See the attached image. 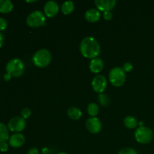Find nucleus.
<instances>
[{
  "label": "nucleus",
  "mask_w": 154,
  "mask_h": 154,
  "mask_svg": "<svg viewBox=\"0 0 154 154\" xmlns=\"http://www.w3.org/2000/svg\"><path fill=\"white\" fill-rule=\"evenodd\" d=\"M80 52L87 59L93 60L97 58L101 53V47L99 42L93 37H85L80 44Z\"/></svg>",
  "instance_id": "1"
},
{
  "label": "nucleus",
  "mask_w": 154,
  "mask_h": 154,
  "mask_svg": "<svg viewBox=\"0 0 154 154\" xmlns=\"http://www.w3.org/2000/svg\"><path fill=\"white\" fill-rule=\"evenodd\" d=\"M52 60V54L48 49H40L36 51L32 57L33 64L38 68H46Z\"/></svg>",
  "instance_id": "2"
},
{
  "label": "nucleus",
  "mask_w": 154,
  "mask_h": 154,
  "mask_svg": "<svg viewBox=\"0 0 154 154\" xmlns=\"http://www.w3.org/2000/svg\"><path fill=\"white\" fill-rule=\"evenodd\" d=\"M6 72L14 78L20 77L24 72V64L18 58L12 59L8 62L5 67Z\"/></svg>",
  "instance_id": "3"
},
{
  "label": "nucleus",
  "mask_w": 154,
  "mask_h": 154,
  "mask_svg": "<svg viewBox=\"0 0 154 154\" xmlns=\"http://www.w3.org/2000/svg\"><path fill=\"white\" fill-rule=\"evenodd\" d=\"M108 79L111 84L116 87H122L126 82V72L120 67H114L110 71Z\"/></svg>",
  "instance_id": "4"
},
{
  "label": "nucleus",
  "mask_w": 154,
  "mask_h": 154,
  "mask_svg": "<svg viewBox=\"0 0 154 154\" xmlns=\"http://www.w3.org/2000/svg\"><path fill=\"white\" fill-rule=\"evenodd\" d=\"M153 132L147 126H139L135 132V138L137 142L141 144H147L153 139Z\"/></svg>",
  "instance_id": "5"
},
{
  "label": "nucleus",
  "mask_w": 154,
  "mask_h": 154,
  "mask_svg": "<svg viewBox=\"0 0 154 154\" xmlns=\"http://www.w3.org/2000/svg\"><path fill=\"white\" fill-rule=\"evenodd\" d=\"M46 16L41 11L31 12L26 17V23L31 28H38L45 24Z\"/></svg>",
  "instance_id": "6"
},
{
  "label": "nucleus",
  "mask_w": 154,
  "mask_h": 154,
  "mask_svg": "<svg viewBox=\"0 0 154 154\" xmlns=\"http://www.w3.org/2000/svg\"><path fill=\"white\" fill-rule=\"evenodd\" d=\"M26 120L21 117H12L8 123V128L9 130L15 133H20L23 131L26 128Z\"/></svg>",
  "instance_id": "7"
},
{
  "label": "nucleus",
  "mask_w": 154,
  "mask_h": 154,
  "mask_svg": "<svg viewBox=\"0 0 154 154\" xmlns=\"http://www.w3.org/2000/svg\"><path fill=\"white\" fill-rule=\"evenodd\" d=\"M108 86V81L104 75H98L93 78L92 81V87L96 93H103Z\"/></svg>",
  "instance_id": "8"
},
{
  "label": "nucleus",
  "mask_w": 154,
  "mask_h": 154,
  "mask_svg": "<svg viewBox=\"0 0 154 154\" xmlns=\"http://www.w3.org/2000/svg\"><path fill=\"white\" fill-rule=\"evenodd\" d=\"M87 129L92 134H98L102 129V125L98 117H90L86 121Z\"/></svg>",
  "instance_id": "9"
},
{
  "label": "nucleus",
  "mask_w": 154,
  "mask_h": 154,
  "mask_svg": "<svg viewBox=\"0 0 154 154\" xmlns=\"http://www.w3.org/2000/svg\"><path fill=\"white\" fill-rule=\"evenodd\" d=\"M60 11V6L55 1H48L44 6V14L49 18L54 17Z\"/></svg>",
  "instance_id": "10"
},
{
  "label": "nucleus",
  "mask_w": 154,
  "mask_h": 154,
  "mask_svg": "<svg viewBox=\"0 0 154 154\" xmlns=\"http://www.w3.org/2000/svg\"><path fill=\"white\" fill-rule=\"evenodd\" d=\"M95 5L99 11H111L117 5L116 0H96Z\"/></svg>",
  "instance_id": "11"
},
{
  "label": "nucleus",
  "mask_w": 154,
  "mask_h": 154,
  "mask_svg": "<svg viewBox=\"0 0 154 154\" xmlns=\"http://www.w3.org/2000/svg\"><path fill=\"white\" fill-rule=\"evenodd\" d=\"M9 145L14 148H19L25 143V136L21 133H14L8 140Z\"/></svg>",
  "instance_id": "12"
},
{
  "label": "nucleus",
  "mask_w": 154,
  "mask_h": 154,
  "mask_svg": "<svg viewBox=\"0 0 154 154\" xmlns=\"http://www.w3.org/2000/svg\"><path fill=\"white\" fill-rule=\"evenodd\" d=\"M104 68V62L100 58H95L91 60L90 65H89V69L90 72L94 74H99L102 71Z\"/></svg>",
  "instance_id": "13"
},
{
  "label": "nucleus",
  "mask_w": 154,
  "mask_h": 154,
  "mask_svg": "<svg viewBox=\"0 0 154 154\" xmlns=\"http://www.w3.org/2000/svg\"><path fill=\"white\" fill-rule=\"evenodd\" d=\"M84 17L88 22L96 23L99 21L101 18V11L97 8H91L85 12Z\"/></svg>",
  "instance_id": "14"
},
{
  "label": "nucleus",
  "mask_w": 154,
  "mask_h": 154,
  "mask_svg": "<svg viewBox=\"0 0 154 154\" xmlns=\"http://www.w3.org/2000/svg\"><path fill=\"white\" fill-rule=\"evenodd\" d=\"M67 115L71 120H78L82 117V111L77 107H71L68 109Z\"/></svg>",
  "instance_id": "15"
},
{
  "label": "nucleus",
  "mask_w": 154,
  "mask_h": 154,
  "mask_svg": "<svg viewBox=\"0 0 154 154\" xmlns=\"http://www.w3.org/2000/svg\"><path fill=\"white\" fill-rule=\"evenodd\" d=\"M14 5L10 0H0V13L8 14L13 10Z\"/></svg>",
  "instance_id": "16"
},
{
  "label": "nucleus",
  "mask_w": 154,
  "mask_h": 154,
  "mask_svg": "<svg viewBox=\"0 0 154 154\" xmlns=\"http://www.w3.org/2000/svg\"><path fill=\"white\" fill-rule=\"evenodd\" d=\"M123 124L125 127L129 129H133L138 126V123L137 119L133 116H127L123 120Z\"/></svg>",
  "instance_id": "17"
},
{
  "label": "nucleus",
  "mask_w": 154,
  "mask_h": 154,
  "mask_svg": "<svg viewBox=\"0 0 154 154\" xmlns=\"http://www.w3.org/2000/svg\"><path fill=\"white\" fill-rule=\"evenodd\" d=\"M60 9L63 14L69 15L75 10V4L72 1H66L62 4Z\"/></svg>",
  "instance_id": "18"
},
{
  "label": "nucleus",
  "mask_w": 154,
  "mask_h": 154,
  "mask_svg": "<svg viewBox=\"0 0 154 154\" xmlns=\"http://www.w3.org/2000/svg\"><path fill=\"white\" fill-rule=\"evenodd\" d=\"M9 138L10 136H9L8 128L5 124L0 123V143L7 141Z\"/></svg>",
  "instance_id": "19"
},
{
  "label": "nucleus",
  "mask_w": 154,
  "mask_h": 154,
  "mask_svg": "<svg viewBox=\"0 0 154 154\" xmlns=\"http://www.w3.org/2000/svg\"><path fill=\"white\" fill-rule=\"evenodd\" d=\"M87 113L91 117H96L98 115L99 111V106L97 105V104L94 103V102H91V103L87 105Z\"/></svg>",
  "instance_id": "20"
},
{
  "label": "nucleus",
  "mask_w": 154,
  "mask_h": 154,
  "mask_svg": "<svg viewBox=\"0 0 154 154\" xmlns=\"http://www.w3.org/2000/svg\"><path fill=\"white\" fill-rule=\"evenodd\" d=\"M98 101H99V104L103 107L108 106L111 103V99H110V97L108 95L104 93L99 94V96H98Z\"/></svg>",
  "instance_id": "21"
},
{
  "label": "nucleus",
  "mask_w": 154,
  "mask_h": 154,
  "mask_svg": "<svg viewBox=\"0 0 154 154\" xmlns=\"http://www.w3.org/2000/svg\"><path fill=\"white\" fill-rule=\"evenodd\" d=\"M117 154H138L136 150L132 147H124L121 149Z\"/></svg>",
  "instance_id": "22"
},
{
  "label": "nucleus",
  "mask_w": 154,
  "mask_h": 154,
  "mask_svg": "<svg viewBox=\"0 0 154 154\" xmlns=\"http://www.w3.org/2000/svg\"><path fill=\"white\" fill-rule=\"evenodd\" d=\"M31 114H32L31 110L28 108H25L21 111L20 117H23L24 120H26V119H28L29 117L31 116Z\"/></svg>",
  "instance_id": "23"
},
{
  "label": "nucleus",
  "mask_w": 154,
  "mask_h": 154,
  "mask_svg": "<svg viewBox=\"0 0 154 154\" xmlns=\"http://www.w3.org/2000/svg\"><path fill=\"white\" fill-rule=\"evenodd\" d=\"M122 69H123V70L126 73V72H131L132 71V69H133V65L131 63H129V62H128V63H126L123 64Z\"/></svg>",
  "instance_id": "24"
},
{
  "label": "nucleus",
  "mask_w": 154,
  "mask_h": 154,
  "mask_svg": "<svg viewBox=\"0 0 154 154\" xmlns=\"http://www.w3.org/2000/svg\"><path fill=\"white\" fill-rule=\"evenodd\" d=\"M8 26V22L5 18L0 17V31H3Z\"/></svg>",
  "instance_id": "25"
},
{
  "label": "nucleus",
  "mask_w": 154,
  "mask_h": 154,
  "mask_svg": "<svg viewBox=\"0 0 154 154\" xmlns=\"http://www.w3.org/2000/svg\"><path fill=\"white\" fill-rule=\"evenodd\" d=\"M8 150V144L6 141L0 143V151L7 152Z\"/></svg>",
  "instance_id": "26"
},
{
  "label": "nucleus",
  "mask_w": 154,
  "mask_h": 154,
  "mask_svg": "<svg viewBox=\"0 0 154 154\" xmlns=\"http://www.w3.org/2000/svg\"><path fill=\"white\" fill-rule=\"evenodd\" d=\"M103 17L105 20H111L113 18V14L111 11H105L103 14Z\"/></svg>",
  "instance_id": "27"
},
{
  "label": "nucleus",
  "mask_w": 154,
  "mask_h": 154,
  "mask_svg": "<svg viewBox=\"0 0 154 154\" xmlns=\"http://www.w3.org/2000/svg\"><path fill=\"white\" fill-rule=\"evenodd\" d=\"M27 154H39V151L36 147H32L28 150Z\"/></svg>",
  "instance_id": "28"
},
{
  "label": "nucleus",
  "mask_w": 154,
  "mask_h": 154,
  "mask_svg": "<svg viewBox=\"0 0 154 154\" xmlns=\"http://www.w3.org/2000/svg\"><path fill=\"white\" fill-rule=\"evenodd\" d=\"M11 78V76L10 75H8V73L5 74V75H4V80H5V81H10Z\"/></svg>",
  "instance_id": "29"
},
{
  "label": "nucleus",
  "mask_w": 154,
  "mask_h": 154,
  "mask_svg": "<svg viewBox=\"0 0 154 154\" xmlns=\"http://www.w3.org/2000/svg\"><path fill=\"white\" fill-rule=\"evenodd\" d=\"M3 42H4V37H3V35L0 32V48L2 46Z\"/></svg>",
  "instance_id": "30"
},
{
  "label": "nucleus",
  "mask_w": 154,
  "mask_h": 154,
  "mask_svg": "<svg viewBox=\"0 0 154 154\" xmlns=\"http://www.w3.org/2000/svg\"><path fill=\"white\" fill-rule=\"evenodd\" d=\"M138 125H139V126H144V123H143L142 121L139 122V123H138Z\"/></svg>",
  "instance_id": "31"
},
{
  "label": "nucleus",
  "mask_w": 154,
  "mask_h": 154,
  "mask_svg": "<svg viewBox=\"0 0 154 154\" xmlns=\"http://www.w3.org/2000/svg\"><path fill=\"white\" fill-rule=\"evenodd\" d=\"M36 1H26V2H29V3H32V2H35Z\"/></svg>",
  "instance_id": "32"
},
{
  "label": "nucleus",
  "mask_w": 154,
  "mask_h": 154,
  "mask_svg": "<svg viewBox=\"0 0 154 154\" xmlns=\"http://www.w3.org/2000/svg\"><path fill=\"white\" fill-rule=\"evenodd\" d=\"M57 154H68V153H65V152H60V153H57Z\"/></svg>",
  "instance_id": "33"
}]
</instances>
